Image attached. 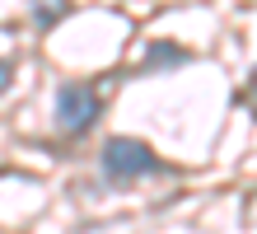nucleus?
Instances as JSON below:
<instances>
[{
  "label": "nucleus",
  "instance_id": "nucleus-1",
  "mask_svg": "<svg viewBox=\"0 0 257 234\" xmlns=\"http://www.w3.org/2000/svg\"><path fill=\"white\" fill-rule=\"evenodd\" d=\"M159 154L145 145V140L136 136H112L108 145H103V178L108 183H136L145 174H159Z\"/></svg>",
  "mask_w": 257,
  "mask_h": 234
},
{
  "label": "nucleus",
  "instance_id": "nucleus-2",
  "mask_svg": "<svg viewBox=\"0 0 257 234\" xmlns=\"http://www.w3.org/2000/svg\"><path fill=\"white\" fill-rule=\"evenodd\" d=\"M98 117V94L89 85H61V94H56V127H61L66 136L75 131H89Z\"/></svg>",
  "mask_w": 257,
  "mask_h": 234
},
{
  "label": "nucleus",
  "instance_id": "nucleus-3",
  "mask_svg": "<svg viewBox=\"0 0 257 234\" xmlns=\"http://www.w3.org/2000/svg\"><path fill=\"white\" fill-rule=\"evenodd\" d=\"M183 61H187L183 47H164V42H155V47H150V56L141 61V70H145V75H159V66L173 70V66H183Z\"/></svg>",
  "mask_w": 257,
  "mask_h": 234
},
{
  "label": "nucleus",
  "instance_id": "nucleus-4",
  "mask_svg": "<svg viewBox=\"0 0 257 234\" xmlns=\"http://www.w3.org/2000/svg\"><path fill=\"white\" fill-rule=\"evenodd\" d=\"M10 80H14V66H10V61H5V56H0V94H5V89H10Z\"/></svg>",
  "mask_w": 257,
  "mask_h": 234
}]
</instances>
